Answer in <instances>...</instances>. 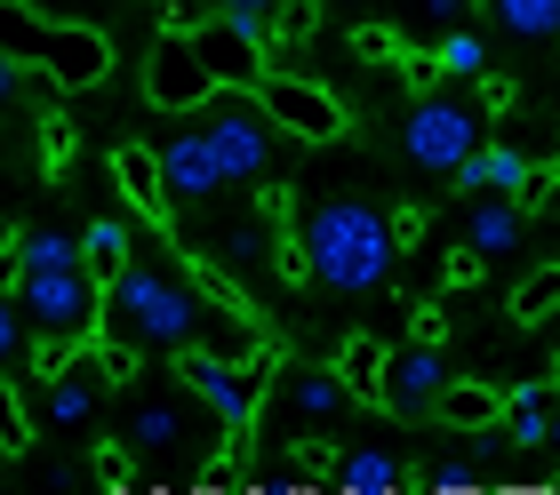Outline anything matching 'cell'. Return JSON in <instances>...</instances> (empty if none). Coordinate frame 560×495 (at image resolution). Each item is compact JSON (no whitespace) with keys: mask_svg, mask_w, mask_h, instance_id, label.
<instances>
[{"mask_svg":"<svg viewBox=\"0 0 560 495\" xmlns=\"http://www.w3.org/2000/svg\"><path fill=\"white\" fill-rule=\"evenodd\" d=\"M304 256H313V280L337 296H376L393 280V232L369 200H320L304 216Z\"/></svg>","mask_w":560,"mask_h":495,"instance_id":"cell-1","label":"cell"},{"mask_svg":"<svg viewBox=\"0 0 560 495\" xmlns=\"http://www.w3.org/2000/svg\"><path fill=\"white\" fill-rule=\"evenodd\" d=\"M96 335L113 344H137V352H185L200 335V304L185 280L152 272V264H120L96 296Z\"/></svg>","mask_w":560,"mask_h":495,"instance_id":"cell-2","label":"cell"},{"mask_svg":"<svg viewBox=\"0 0 560 495\" xmlns=\"http://www.w3.org/2000/svg\"><path fill=\"white\" fill-rule=\"evenodd\" d=\"M200 137H209L217 152V168H224V185H241V176H272L280 168V144H272V113L248 89H209V104H200Z\"/></svg>","mask_w":560,"mask_h":495,"instance_id":"cell-3","label":"cell"},{"mask_svg":"<svg viewBox=\"0 0 560 495\" xmlns=\"http://www.w3.org/2000/svg\"><path fill=\"white\" fill-rule=\"evenodd\" d=\"M176 376H185L192 392L217 408L224 432H257V408H265V392H272V352H265V360H217V352L185 344V352H176Z\"/></svg>","mask_w":560,"mask_h":495,"instance_id":"cell-4","label":"cell"},{"mask_svg":"<svg viewBox=\"0 0 560 495\" xmlns=\"http://www.w3.org/2000/svg\"><path fill=\"white\" fill-rule=\"evenodd\" d=\"M24 311H33V328L40 335H57V344H81V335L96 328V280L89 264H57V272H16V288H9Z\"/></svg>","mask_w":560,"mask_h":495,"instance_id":"cell-5","label":"cell"},{"mask_svg":"<svg viewBox=\"0 0 560 495\" xmlns=\"http://www.w3.org/2000/svg\"><path fill=\"white\" fill-rule=\"evenodd\" d=\"M272 113V128L280 137H296V144H337L345 128H352V113L337 104V89H320V81H296V72H272L265 64V81L248 89Z\"/></svg>","mask_w":560,"mask_h":495,"instance_id":"cell-6","label":"cell"},{"mask_svg":"<svg viewBox=\"0 0 560 495\" xmlns=\"http://www.w3.org/2000/svg\"><path fill=\"white\" fill-rule=\"evenodd\" d=\"M480 144V104H456V96H417L409 120H400V152H409L417 168H456L465 152Z\"/></svg>","mask_w":560,"mask_h":495,"instance_id":"cell-7","label":"cell"},{"mask_svg":"<svg viewBox=\"0 0 560 495\" xmlns=\"http://www.w3.org/2000/svg\"><path fill=\"white\" fill-rule=\"evenodd\" d=\"M217 89V72L200 64V48L192 33H176V24H161V40H152V57H144V96L161 104V113H200Z\"/></svg>","mask_w":560,"mask_h":495,"instance_id":"cell-8","label":"cell"},{"mask_svg":"<svg viewBox=\"0 0 560 495\" xmlns=\"http://www.w3.org/2000/svg\"><path fill=\"white\" fill-rule=\"evenodd\" d=\"M33 72H40L48 89L81 96V89H96V81H113V40L89 33V24H48L40 48H33Z\"/></svg>","mask_w":560,"mask_h":495,"instance_id":"cell-9","label":"cell"},{"mask_svg":"<svg viewBox=\"0 0 560 495\" xmlns=\"http://www.w3.org/2000/svg\"><path fill=\"white\" fill-rule=\"evenodd\" d=\"M192 48H200V64L217 72L224 89H257L265 81V16H209V24H192Z\"/></svg>","mask_w":560,"mask_h":495,"instance_id":"cell-10","label":"cell"},{"mask_svg":"<svg viewBox=\"0 0 560 495\" xmlns=\"http://www.w3.org/2000/svg\"><path fill=\"white\" fill-rule=\"evenodd\" d=\"M272 384H280V408L296 415V432H313V439H328L352 408H361V400L345 392V376H337V368H304V360H296V368H289V376H272Z\"/></svg>","mask_w":560,"mask_h":495,"instance_id":"cell-11","label":"cell"},{"mask_svg":"<svg viewBox=\"0 0 560 495\" xmlns=\"http://www.w3.org/2000/svg\"><path fill=\"white\" fill-rule=\"evenodd\" d=\"M441 384H448L441 344H409V352H393V360H385V400H376V408H393V415H432Z\"/></svg>","mask_w":560,"mask_h":495,"instance_id":"cell-12","label":"cell"},{"mask_svg":"<svg viewBox=\"0 0 560 495\" xmlns=\"http://www.w3.org/2000/svg\"><path fill=\"white\" fill-rule=\"evenodd\" d=\"M161 185H168V200H217V192H224V168H217V152H209V137H200V128L168 137Z\"/></svg>","mask_w":560,"mask_h":495,"instance_id":"cell-13","label":"cell"},{"mask_svg":"<svg viewBox=\"0 0 560 495\" xmlns=\"http://www.w3.org/2000/svg\"><path fill=\"white\" fill-rule=\"evenodd\" d=\"M528 176H537V168H528L513 144H472L465 161L448 168V185H456V192H513V200H521Z\"/></svg>","mask_w":560,"mask_h":495,"instance_id":"cell-14","label":"cell"},{"mask_svg":"<svg viewBox=\"0 0 560 495\" xmlns=\"http://www.w3.org/2000/svg\"><path fill=\"white\" fill-rule=\"evenodd\" d=\"M113 176H120V192L137 200V216H152V224H168V185H161V152L152 144H120L113 152Z\"/></svg>","mask_w":560,"mask_h":495,"instance_id":"cell-15","label":"cell"},{"mask_svg":"<svg viewBox=\"0 0 560 495\" xmlns=\"http://www.w3.org/2000/svg\"><path fill=\"white\" fill-rule=\"evenodd\" d=\"M385 344H376V335H345V344H337V360H328V368H337L345 376V392L352 400H361V408H376V400H385Z\"/></svg>","mask_w":560,"mask_h":495,"instance_id":"cell-16","label":"cell"},{"mask_svg":"<svg viewBox=\"0 0 560 495\" xmlns=\"http://www.w3.org/2000/svg\"><path fill=\"white\" fill-rule=\"evenodd\" d=\"M480 208H472V232L465 240L480 248V256H513L521 248V200L513 192H472Z\"/></svg>","mask_w":560,"mask_h":495,"instance_id":"cell-17","label":"cell"},{"mask_svg":"<svg viewBox=\"0 0 560 495\" xmlns=\"http://www.w3.org/2000/svg\"><path fill=\"white\" fill-rule=\"evenodd\" d=\"M497 408H504V392L497 384H441V400H432V415H441L448 432H480V424H497Z\"/></svg>","mask_w":560,"mask_h":495,"instance_id":"cell-18","label":"cell"},{"mask_svg":"<svg viewBox=\"0 0 560 495\" xmlns=\"http://www.w3.org/2000/svg\"><path fill=\"white\" fill-rule=\"evenodd\" d=\"M480 9L513 40H560V0H480Z\"/></svg>","mask_w":560,"mask_h":495,"instance_id":"cell-19","label":"cell"},{"mask_svg":"<svg viewBox=\"0 0 560 495\" xmlns=\"http://www.w3.org/2000/svg\"><path fill=\"white\" fill-rule=\"evenodd\" d=\"M497 415H504V432H513L521 448H545V415H552V384H545V376H537V384H521V392L504 400Z\"/></svg>","mask_w":560,"mask_h":495,"instance_id":"cell-20","label":"cell"},{"mask_svg":"<svg viewBox=\"0 0 560 495\" xmlns=\"http://www.w3.org/2000/svg\"><path fill=\"white\" fill-rule=\"evenodd\" d=\"M81 264H89V280L105 288V280L129 264V224H113V216H96L89 232H81Z\"/></svg>","mask_w":560,"mask_h":495,"instance_id":"cell-21","label":"cell"},{"mask_svg":"<svg viewBox=\"0 0 560 495\" xmlns=\"http://www.w3.org/2000/svg\"><path fill=\"white\" fill-rule=\"evenodd\" d=\"M432 57H441V81H472V72H489V40H480L472 24H448Z\"/></svg>","mask_w":560,"mask_h":495,"instance_id":"cell-22","label":"cell"},{"mask_svg":"<svg viewBox=\"0 0 560 495\" xmlns=\"http://www.w3.org/2000/svg\"><path fill=\"white\" fill-rule=\"evenodd\" d=\"M57 264H81L72 232H16V272H57Z\"/></svg>","mask_w":560,"mask_h":495,"instance_id":"cell-23","label":"cell"},{"mask_svg":"<svg viewBox=\"0 0 560 495\" xmlns=\"http://www.w3.org/2000/svg\"><path fill=\"white\" fill-rule=\"evenodd\" d=\"M40 33H48V16L33 9V0H0V48H9V57H24V64H33Z\"/></svg>","mask_w":560,"mask_h":495,"instance_id":"cell-24","label":"cell"},{"mask_svg":"<svg viewBox=\"0 0 560 495\" xmlns=\"http://www.w3.org/2000/svg\"><path fill=\"white\" fill-rule=\"evenodd\" d=\"M560 311V264H545V272H528L521 288H513V320L521 328H537V320H552Z\"/></svg>","mask_w":560,"mask_h":495,"instance_id":"cell-25","label":"cell"},{"mask_svg":"<svg viewBox=\"0 0 560 495\" xmlns=\"http://www.w3.org/2000/svg\"><path fill=\"white\" fill-rule=\"evenodd\" d=\"M89 408H96V392H89L72 368L48 376V415H57V424H89Z\"/></svg>","mask_w":560,"mask_h":495,"instance_id":"cell-26","label":"cell"},{"mask_svg":"<svg viewBox=\"0 0 560 495\" xmlns=\"http://www.w3.org/2000/svg\"><path fill=\"white\" fill-rule=\"evenodd\" d=\"M337 472H345V487H393V480H400V463H393V456H376V448H361V456H345Z\"/></svg>","mask_w":560,"mask_h":495,"instance_id":"cell-27","label":"cell"},{"mask_svg":"<svg viewBox=\"0 0 560 495\" xmlns=\"http://www.w3.org/2000/svg\"><path fill=\"white\" fill-rule=\"evenodd\" d=\"M352 57H369V64H400V33H393V24H352Z\"/></svg>","mask_w":560,"mask_h":495,"instance_id":"cell-28","label":"cell"},{"mask_svg":"<svg viewBox=\"0 0 560 495\" xmlns=\"http://www.w3.org/2000/svg\"><path fill=\"white\" fill-rule=\"evenodd\" d=\"M137 448H168V439H176V408H137Z\"/></svg>","mask_w":560,"mask_h":495,"instance_id":"cell-29","label":"cell"},{"mask_svg":"<svg viewBox=\"0 0 560 495\" xmlns=\"http://www.w3.org/2000/svg\"><path fill=\"white\" fill-rule=\"evenodd\" d=\"M24 439H33V424H24V400L9 392V384H0V448H9V456H16V448H24Z\"/></svg>","mask_w":560,"mask_h":495,"instance_id":"cell-30","label":"cell"},{"mask_svg":"<svg viewBox=\"0 0 560 495\" xmlns=\"http://www.w3.org/2000/svg\"><path fill=\"white\" fill-rule=\"evenodd\" d=\"M33 81H40V72L24 64V57H9V48H0V104H24V96H33Z\"/></svg>","mask_w":560,"mask_h":495,"instance_id":"cell-31","label":"cell"},{"mask_svg":"<svg viewBox=\"0 0 560 495\" xmlns=\"http://www.w3.org/2000/svg\"><path fill=\"white\" fill-rule=\"evenodd\" d=\"M472 104L480 113H513V81L504 72H472Z\"/></svg>","mask_w":560,"mask_h":495,"instance_id":"cell-32","label":"cell"},{"mask_svg":"<svg viewBox=\"0 0 560 495\" xmlns=\"http://www.w3.org/2000/svg\"><path fill=\"white\" fill-rule=\"evenodd\" d=\"M24 352V320H16V296L0 288V360H16Z\"/></svg>","mask_w":560,"mask_h":495,"instance_id":"cell-33","label":"cell"},{"mask_svg":"<svg viewBox=\"0 0 560 495\" xmlns=\"http://www.w3.org/2000/svg\"><path fill=\"white\" fill-rule=\"evenodd\" d=\"M385 232H393V248H417V240H424V208H393Z\"/></svg>","mask_w":560,"mask_h":495,"instance_id":"cell-34","label":"cell"},{"mask_svg":"<svg viewBox=\"0 0 560 495\" xmlns=\"http://www.w3.org/2000/svg\"><path fill=\"white\" fill-rule=\"evenodd\" d=\"M480 272H489V256H480L472 240H465V248H456V256H448V280H456V288H472V280H480Z\"/></svg>","mask_w":560,"mask_h":495,"instance_id":"cell-35","label":"cell"},{"mask_svg":"<svg viewBox=\"0 0 560 495\" xmlns=\"http://www.w3.org/2000/svg\"><path fill=\"white\" fill-rule=\"evenodd\" d=\"M409 328H417V344H448V311H441V304H417Z\"/></svg>","mask_w":560,"mask_h":495,"instance_id":"cell-36","label":"cell"},{"mask_svg":"<svg viewBox=\"0 0 560 495\" xmlns=\"http://www.w3.org/2000/svg\"><path fill=\"white\" fill-rule=\"evenodd\" d=\"M280 280H296V288L313 280V256H304V240H289V248H280Z\"/></svg>","mask_w":560,"mask_h":495,"instance_id":"cell-37","label":"cell"},{"mask_svg":"<svg viewBox=\"0 0 560 495\" xmlns=\"http://www.w3.org/2000/svg\"><path fill=\"white\" fill-rule=\"evenodd\" d=\"M465 9H472V0H424V24H441V33H448V24H465Z\"/></svg>","mask_w":560,"mask_h":495,"instance_id":"cell-38","label":"cell"},{"mask_svg":"<svg viewBox=\"0 0 560 495\" xmlns=\"http://www.w3.org/2000/svg\"><path fill=\"white\" fill-rule=\"evenodd\" d=\"M96 480H129V456H120V448H96Z\"/></svg>","mask_w":560,"mask_h":495,"instance_id":"cell-39","label":"cell"},{"mask_svg":"<svg viewBox=\"0 0 560 495\" xmlns=\"http://www.w3.org/2000/svg\"><path fill=\"white\" fill-rule=\"evenodd\" d=\"M217 9H224V16H265L272 0H217Z\"/></svg>","mask_w":560,"mask_h":495,"instance_id":"cell-40","label":"cell"},{"mask_svg":"<svg viewBox=\"0 0 560 495\" xmlns=\"http://www.w3.org/2000/svg\"><path fill=\"white\" fill-rule=\"evenodd\" d=\"M545 448L560 456V400H552V415H545Z\"/></svg>","mask_w":560,"mask_h":495,"instance_id":"cell-41","label":"cell"},{"mask_svg":"<svg viewBox=\"0 0 560 495\" xmlns=\"http://www.w3.org/2000/svg\"><path fill=\"white\" fill-rule=\"evenodd\" d=\"M545 384H552V392H560V352H552V376H545Z\"/></svg>","mask_w":560,"mask_h":495,"instance_id":"cell-42","label":"cell"},{"mask_svg":"<svg viewBox=\"0 0 560 495\" xmlns=\"http://www.w3.org/2000/svg\"><path fill=\"white\" fill-rule=\"evenodd\" d=\"M320 9H328V0H320ZM337 9H369V0H337Z\"/></svg>","mask_w":560,"mask_h":495,"instance_id":"cell-43","label":"cell"}]
</instances>
